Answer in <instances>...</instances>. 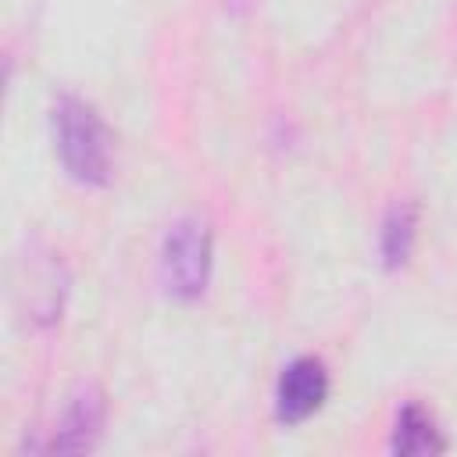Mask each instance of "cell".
Returning a JSON list of instances; mask_svg holds the SVG:
<instances>
[{"mask_svg": "<svg viewBox=\"0 0 457 457\" xmlns=\"http://www.w3.org/2000/svg\"><path fill=\"white\" fill-rule=\"evenodd\" d=\"M54 146L64 171L82 186H104L111 179V132L100 114L79 96H57L54 111Z\"/></svg>", "mask_w": 457, "mask_h": 457, "instance_id": "6da1fadb", "label": "cell"}, {"mask_svg": "<svg viewBox=\"0 0 457 457\" xmlns=\"http://www.w3.org/2000/svg\"><path fill=\"white\" fill-rule=\"evenodd\" d=\"M211 278V228L204 218L186 214L168 225L161 243V282L171 296L193 300Z\"/></svg>", "mask_w": 457, "mask_h": 457, "instance_id": "7a4b0ae2", "label": "cell"}, {"mask_svg": "<svg viewBox=\"0 0 457 457\" xmlns=\"http://www.w3.org/2000/svg\"><path fill=\"white\" fill-rule=\"evenodd\" d=\"M104 421H107V400H104V389L93 386V382H82L64 411H61V421H57V432L50 439V450L54 453H82V450H93L100 432H104Z\"/></svg>", "mask_w": 457, "mask_h": 457, "instance_id": "3957f363", "label": "cell"}, {"mask_svg": "<svg viewBox=\"0 0 457 457\" xmlns=\"http://www.w3.org/2000/svg\"><path fill=\"white\" fill-rule=\"evenodd\" d=\"M328 396V371L318 357H296L282 368L275 386V414L286 425L311 418Z\"/></svg>", "mask_w": 457, "mask_h": 457, "instance_id": "277c9868", "label": "cell"}, {"mask_svg": "<svg viewBox=\"0 0 457 457\" xmlns=\"http://www.w3.org/2000/svg\"><path fill=\"white\" fill-rule=\"evenodd\" d=\"M443 450H446V439L439 436L432 414L418 403H407L396 418V428H393V453L425 457V453H443Z\"/></svg>", "mask_w": 457, "mask_h": 457, "instance_id": "5b68a950", "label": "cell"}, {"mask_svg": "<svg viewBox=\"0 0 457 457\" xmlns=\"http://www.w3.org/2000/svg\"><path fill=\"white\" fill-rule=\"evenodd\" d=\"M414 236H418V211H414V204H393L386 221H382V236H378L382 264L386 268L407 264V257L414 250Z\"/></svg>", "mask_w": 457, "mask_h": 457, "instance_id": "8992f818", "label": "cell"}]
</instances>
